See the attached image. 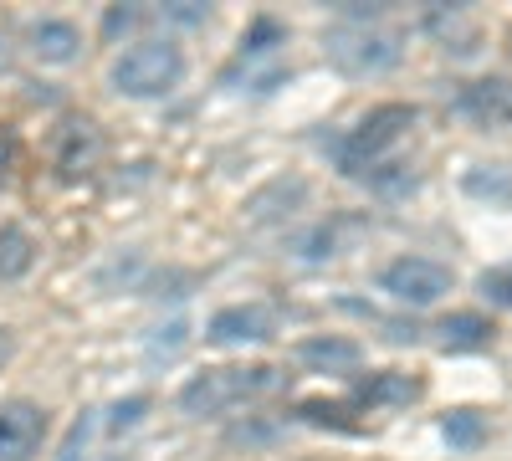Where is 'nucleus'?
Instances as JSON below:
<instances>
[{"instance_id": "obj_1", "label": "nucleus", "mask_w": 512, "mask_h": 461, "mask_svg": "<svg viewBox=\"0 0 512 461\" xmlns=\"http://www.w3.org/2000/svg\"><path fill=\"white\" fill-rule=\"evenodd\" d=\"M415 118H420V113H415L410 103H379V108H369V113L359 118V129L338 144V164H344V175H354V180H364V185H374V190H384V195L415 190V175L405 170V164L390 159V154L410 139Z\"/></svg>"}, {"instance_id": "obj_2", "label": "nucleus", "mask_w": 512, "mask_h": 461, "mask_svg": "<svg viewBox=\"0 0 512 461\" xmlns=\"http://www.w3.org/2000/svg\"><path fill=\"white\" fill-rule=\"evenodd\" d=\"M267 390H277V369L272 364H221L205 369L180 390V410L185 415H231L251 400H262Z\"/></svg>"}, {"instance_id": "obj_3", "label": "nucleus", "mask_w": 512, "mask_h": 461, "mask_svg": "<svg viewBox=\"0 0 512 461\" xmlns=\"http://www.w3.org/2000/svg\"><path fill=\"white\" fill-rule=\"evenodd\" d=\"M323 52H328V62L344 72V77H384V72L400 67L405 36L395 26H384V21H369V26L338 21L323 36Z\"/></svg>"}, {"instance_id": "obj_4", "label": "nucleus", "mask_w": 512, "mask_h": 461, "mask_svg": "<svg viewBox=\"0 0 512 461\" xmlns=\"http://www.w3.org/2000/svg\"><path fill=\"white\" fill-rule=\"evenodd\" d=\"M185 82V52L164 36H139L113 62V88L123 98H164Z\"/></svg>"}, {"instance_id": "obj_5", "label": "nucleus", "mask_w": 512, "mask_h": 461, "mask_svg": "<svg viewBox=\"0 0 512 461\" xmlns=\"http://www.w3.org/2000/svg\"><path fill=\"white\" fill-rule=\"evenodd\" d=\"M384 292H390L395 303L405 308H431L441 303L446 292H451V267L431 262V257H395L390 267H384Z\"/></svg>"}, {"instance_id": "obj_6", "label": "nucleus", "mask_w": 512, "mask_h": 461, "mask_svg": "<svg viewBox=\"0 0 512 461\" xmlns=\"http://www.w3.org/2000/svg\"><path fill=\"white\" fill-rule=\"evenodd\" d=\"M52 421L36 400H6L0 405V461H31L47 441Z\"/></svg>"}, {"instance_id": "obj_7", "label": "nucleus", "mask_w": 512, "mask_h": 461, "mask_svg": "<svg viewBox=\"0 0 512 461\" xmlns=\"http://www.w3.org/2000/svg\"><path fill=\"white\" fill-rule=\"evenodd\" d=\"M103 164V134L93 118H67L57 134V175L62 180H88Z\"/></svg>"}, {"instance_id": "obj_8", "label": "nucleus", "mask_w": 512, "mask_h": 461, "mask_svg": "<svg viewBox=\"0 0 512 461\" xmlns=\"http://www.w3.org/2000/svg\"><path fill=\"white\" fill-rule=\"evenodd\" d=\"M277 333V313L267 303H231L210 318V339L216 344H267Z\"/></svg>"}, {"instance_id": "obj_9", "label": "nucleus", "mask_w": 512, "mask_h": 461, "mask_svg": "<svg viewBox=\"0 0 512 461\" xmlns=\"http://www.w3.org/2000/svg\"><path fill=\"white\" fill-rule=\"evenodd\" d=\"M456 108L466 118L487 123V129H502L512 123V77H477V82H461Z\"/></svg>"}, {"instance_id": "obj_10", "label": "nucleus", "mask_w": 512, "mask_h": 461, "mask_svg": "<svg viewBox=\"0 0 512 461\" xmlns=\"http://www.w3.org/2000/svg\"><path fill=\"white\" fill-rule=\"evenodd\" d=\"M292 354L313 374H354L364 364V349L354 339H344V333H313V339H303Z\"/></svg>"}, {"instance_id": "obj_11", "label": "nucleus", "mask_w": 512, "mask_h": 461, "mask_svg": "<svg viewBox=\"0 0 512 461\" xmlns=\"http://www.w3.org/2000/svg\"><path fill=\"white\" fill-rule=\"evenodd\" d=\"M26 41H31V52H36L41 62H52V67H67V62H77V52H82V31H77L72 21H62V16L31 21Z\"/></svg>"}, {"instance_id": "obj_12", "label": "nucleus", "mask_w": 512, "mask_h": 461, "mask_svg": "<svg viewBox=\"0 0 512 461\" xmlns=\"http://www.w3.org/2000/svg\"><path fill=\"white\" fill-rule=\"evenodd\" d=\"M303 200H308V185H303V180H272L267 190H256V195L246 200V221H251V226L287 221Z\"/></svg>"}, {"instance_id": "obj_13", "label": "nucleus", "mask_w": 512, "mask_h": 461, "mask_svg": "<svg viewBox=\"0 0 512 461\" xmlns=\"http://www.w3.org/2000/svg\"><path fill=\"white\" fill-rule=\"evenodd\" d=\"M420 26L431 31L436 41H446V52L456 47V52H472V41H477V21H472V11L466 6H431L420 16Z\"/></svg>"}, {"instance_id": "obj_14", "label": "nucleus", "mask_w": 512, "mask_h": 461, "mask_svg": "<svg viewBox=\"0 0 512 461\" xmlns=\"http://www.w3.org/2000/svg\"><path fill=\"white\" fill-rule=\"evenodd\" d=\"M420 380L415 374H405V369H379V374H369V380H359V405H410V400H420Z\"/></svg>"}, {"instance_id": "obj_15", "label": "nucleus", "mask_w": 512, "mask_h": 461, "mask_svg": "<svg viewBox=\"0 0 512 461\" xmlns=\"http://www.w3.org/2000/svg\"><path fill=\"white\" fill-rule=\"evenodd\" d=\"M436 333H441V349H487L497 328L482 313H451L436 323Z\"/></svg>"}, {"instance_id": "obj_16", "label": "nucleus", "mask_w": 512, "mask_h": 461, "mask_svg": "<svg viewBox=\"0 0 512 461\" xmlns=\"http://www.w3.org/2000/svg\"><path fill=\"white\" fill-rule=\"evenodd\" d=\"M36 267V241L21 226H0V282H21Z\"/></svg>"}, {"instance_id": "obj_17", "label": "nucleus", "mask_w": 512, "mask_h": 461, "mask_svg": "<svg viewBox=\"0 0 512 461\" xmlns=\"http://www.w3.org/2000/svg\"><path fill=\"white\" fill-rule=\"evenodd\" d=\"M441 431H446V441L456 446V451H477L482 441H487V421L477 410H451L446 421H441Z\"/></svg>"}, {"instance_id": "obj_18", "label": "nucleus", "mask_w": 512, "mask_h": 461, "mask_svg": "<svg viewBox=\"0 0 512 461\" xmlns=\"http://www.w3.org/2000/svg\"><path fill=\"white\" fill-rule=\"evenodd\" d=\"M292 246H297V257H303V262H323V257H333V251H338V226L333 221H318L313 231H303Z\"/></svg>"}, {"instance_id": "obj_19", "label": "nucleus", "mask_w": 512, "mask_h": 461, "mask_svg": "<svg viewBox=\"0 0 512 461\" xmlns=\"http://www.w3.org/2000/svg\"><path fill=\"white\" fill-rule=\"evenodd\" d=\"M349 405H338V400H303L297 405V421H308V426H333V431H354V421H344Z\"/></svg>"}, {"instance_id": "obj_20", "label": "nucleus", "mask_w": 512, "mask_h": 461, "mask_svg": "<svg viewBox=\"0 0 512 461\" xmlns=\"http://www.w3.org/2000/svg\"><path fill=\"white\" fill-rule=\"evenodd\" d=\"M466 190L482 195V200H497V205H512V175H487V170H472L466 175Z\"/></svg>"}, {"instance_id": "obj_21", "label": "nucleus", "mask_w": 512, "mask_h": 461, "mask_svg": "<svg viewBox=\"0 0 512 461\" xmlns=\"http://www.w3.org/2000/svg\"><path fill=\"white\" fill-rule=\"evenodd\" d=\"M159 21H175V26H205L210 21V6L200 0H169V6H154Z\"/></svg>"}, {"instance_id": "obj_22", "label": "nucleus", "mask_w": 512, "mask_h": 461, "mask_svg": "<svg viewBox=\"0 0 512 461\" xmlns=\"http://www.w3.org/2000/svg\"><path fill=\"white\" fill-rule=\"evenodd\" d=\"M482 298H492L497 308H512V267H492V272H482Z\"/></svg>"}, {"instance_id": "obj_23", "label": "nucleus", "mask_w": 512, "mask_h": 461, "mask_svg": "<svg viewBox=\"0 0 512 461\" xmlns=\"http://www.w3.org/2000/svg\"><path fill=\"white\" fill-rule=\"evenodd\" d=\"M16 170H21V139H16V129L11 123H0V180H16Z\"/></svg>"}, {"instance_id": "obj_24", "label": "nucleus", "mask_w": 512, "mask_h": 461, "mask_svg": "<svg viewBox=\"0 0 512 461\" xmlns=\"http://www.w3.org/2000/svg\"><path fill=\"white\" fill-rule=\"evenodd\" d=\"M144 410H149V400H144V395H128V400H118V405H113V415H108V431H134Z\"/></svg>"}, {"instance_id": "obj_25", "label": "nucleus", "mask_w": 512, "mask_h": 461, "mask_svg": "<svg viewBox=\"0 0 512 461\" xmlns=\"http://www.w3.org/2000/svg\"><path fill=\"white\" fill-rule=\"evenodd\" d=\"M149 16H154V11H134V6L123 11V6H113V11H108V21H103V31H108V36H123V31H139V26H144Z\"/></svg>"}, {"instance_id": "obj_26", "label": "nucleus", "mask_w": 512, "mask_h": 461, "mask_svg": "<svg viewBox=\"0 0 512 461\" xmlns=\"http://www.w3.org/2000/svg\"><path fill=\"white\" fill-rule=\"evenodd\" d=\"M11 67H16V52H11V36L0 31V77H6Z\"/></svg>"}, {"instance_id": "obj_27", "label": "nucleus", "mask_w": 512, "mask_h": 461, "mask_svg": "<svg viewBox=\"0 0 512 461\" xmlns=\"http://www.w3.org/2000/svg\"><path fill=\"white\" fill-rule=\"evenodd\" d=\"M62 461H123V456H82V451H72V446H67V456H62Z\"/></svg>"}]
</instances>
